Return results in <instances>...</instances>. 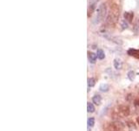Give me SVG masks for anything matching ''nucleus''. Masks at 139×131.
Segmentation results:
<instances>
[{
  "mask_svg": "<svg viewBox=\"0 0 139 131\" xmlns=\"http://www.w3.org/2000/svg\"><path fill=\"white\" fill-rule=\"evenodd\" d=\"M92 101L93 103H95L96 105H100L101 101H102V97L99 95H96L95 96H93L92 98Z\"/></svg>",
  "mask_w": 139,
  "mask_h": 131,
  "instance_id": "7",
  "label": "nucleus"
},
{
  "mask_svg": "<svg viewBox=\"0 0 139 131\" xmlns=\"http://www.w3.org/2000/svg\"><path fill=\"white\" fill-rule=\"evenodd\" d=\"M87 110L89 113H93L95 111V107H94V105L91 102H88V104H87Z\"/></svg>",
  "mask_w": 139,
  "mask_h": 131,
  "instance_id": "11",
  "label": "nucleus"
},
{
  "mask_svg": "<svg viewBox=\"0 0 139 131\" xmlns=\"http://www.w3.org/2000/svg\"><path fill=\"white\" fill-rule=\"evenodd\" d=\"M128 79H129L130 81H132V80H134L135 79V76H136V74H135L134 71H129V73H128Z\"/></svg>",
  "mask_w": 139,
  "mask_h": 131,
  "instance_id": "12",
  "label": "nucleus"
},
{
  "mask_svg": "<svg viewBox=\"0 0 139 131\" xmlns=\"http://www.w3.org/2000/svg\"><path fill=\"white\" fill-rule=\"evenodd\" d=\"M121 25H122V28L123 29H126V28H128V23L124 20H123L122 22H121Z\"/></svg>",
  "mask_w": 139,
  "mask_h": 131,
  "instance_id": "15",
  "label": "nucleus"
},
{
  "mask_svg": "<svg viewBox=\"0 0 139 131\" xmlns=\"http://www.w3.org/2000/svg\"><path fill=\"white\" fill-rule=\"evenodd\" d=\"M137 122H138V124H139V117L137 118Z\"/></svg>",
  "mask_w": 139,
  "mask_h": 131,
  "instance_id": "17",
  "label": "nucleus"
},
{
  "mask_svg": "<svg viewBox=\"0 0 139 131\" xmlns=\"http://www.w3.org/2000/svg\"><path fill=\"white\" fill-rule=\"evenodd\" d=\"M94 124H95V119L94 118H90L89 120H88V126L89 127H93Z\"/></svg>",
  "mask_w": 139,
  "mask_h": 131,
  "instance_id": "14",
  "label": "nucleus"
},
{
  "mask_svg": "<svg viewBox=\"0 0 139 131\" xmlns=\"http://www.w3.org/2000/svg\"><path fill=\"white\" fill-rule=\"evenodd\" d=\"M96 57L97 56L95 54H93V53H88V58H89V60L91 63H95L96 62Z\"/></svg>",
  "mask_w": 139,
  "mask_h": 131,
  "instance_id": "8",
  "label": "nucleus"
},
{
  "mask_svg": "<svg viewBox=\"0 0 139 131\" xmlns=\"http://www.w3.org/2000/svg\"><path fill=\"white\" fill-rule=\"evenodd\" d=\"M135 105L136 106H139V100H136L135 101Z\"/></svg>",
  "mask_w": 139,
  "mask_h": 131,
  "instance_id": "16",
  "label": "nucleus"
},
{
  "mask_svg": "<svg viewBox=\"0 0 139 131\" xmlns=\"http://www.w3.org/2000/svg\"><path fill=\"white\" fill-rule=\"evenodd\" d=\"M128 54L129 56H133V57H136V58H139V50L129 49V50H128Z\"/></svg>",
  "mask_w": 139,
  "mask_h": 131,
  "instance_id": "4",
  "label": "nucleus"
},
{
  "mask_svg": "<svg viewBox=\"0 0 139 131\" xmlns=\"http://www.w3.org/2000/svg\"><path fill=\"white\" fill-rule=\"evenodd\" d=\"M106 11H107L106 5L104 4H101L98 6V8H97V10H96V15L93 20V24H98V23H100L104 18L106 14Z\"/></svg>",
  "mask_w": 139,
  "mask_h": 131,
  "instance_id": "1",
  "label": "nucleus"
},
{
  "mask_svg": "<svg viewBox=\"0 0 139 131\" xmlns=\"http://www.w3.org/2000/svg\"><path fill=\"white\" fill-rule=\"evenodd\" d=\"M96 56H97V58L99 60H103L104 57H105V54H104V52L103 50H101V49H98L97 50V53H96Z\"/></svg>",
  "mask_w": 139,
  "mask_h": 131,
  "instance_id": "10",
  "label": "nucleus"
},
{
  "mask_svg": "<svg viewBox=\"0 0 139 131\" xmlns=\"http://www.w3.org/2000/svg\"><path fill=\"white\" fill-rule=\"evenodd\" d=\"M114 67H115L117 70L122 69V61L120 60L119 59L114 60Z\"/></svg>",
  "mask_w": 139,
  "mask_h": 131,
  "instance_id": "5",
  "label": "nucleus"
},
{
  "mask_svg": "<svg viewBox=\"0 0 139 131\" xmlns=\"http://www.w3.org/2000/svg\"><path fill=\"white\" fill-rule=\"evenodd\" d=\"M99 89L102 92H108L109 89H110V86L108 84H101L100 87H99Z\"/></svg>",
  "mask_w": 139,
  "mask_h": 131,
  "instance_id": "9",
  "label": "nucleus"
},
{
  "mask_svg": "<svg viewBox=\"0 0 139 131\" xmlns=\"http://www.w3.org/2000/svg\"><path fill=\"white\" fill-rule=\"evenodd\" d=\"M99 0H89V9H88V16H90V13H92V12L94 11L95 7H96V3L98 2Z\"/></svg>",
  "mask_w": 139,
  "mask_h": 131,
  "instance_id": "3",
  "label": "nucleus"
},
{
  "mask_svg": "<svg viewBox=\"0 0 139 131\" xmlns=\"http://www.w3.org/2000/svg\"><path fill=\"white\" fill-rule=\"evenodd\" d=\"M123 17H124V19L128 20L129 22H131L134 17V14H133V12H124Z\"/></svg>",
  "mask_w": 139,
  "mask_h": 131,
  "instance_id": "6",
  "label": "nucleus"
},
{
  "mask_svg": "<svg viewBox=\"0 0 139 131\" xmlns=\"http://www.w3.org/2000/svg\"><path fill=\"white\" fill-rule=\"evenodd\" d=\"M118 111L122 116H128L129 114V108L128 106L121 105L118 107Z\"/></svg>",
  "mask_w": 139,
  "mask_h": 131,
  "instance_id": "2",
  "label": "nucleus"
},
{
  "mask_svg": "<svg viewBox=\"0 0 139 131\" xmlns=\"http://www.w3.org/2000/svg\"><path fill=\"white\" fill-rule=\"evenodd\" d=\"M95 84H96V80L94 79V78H91V79H89L88 80V85H89L90 87H92L95 86Z\"/></svg>",
  "mask_w": 139,
  "mask_h": 131,
  "instance_id": "13",
  "label": "nucleus"
}]
</instances>
